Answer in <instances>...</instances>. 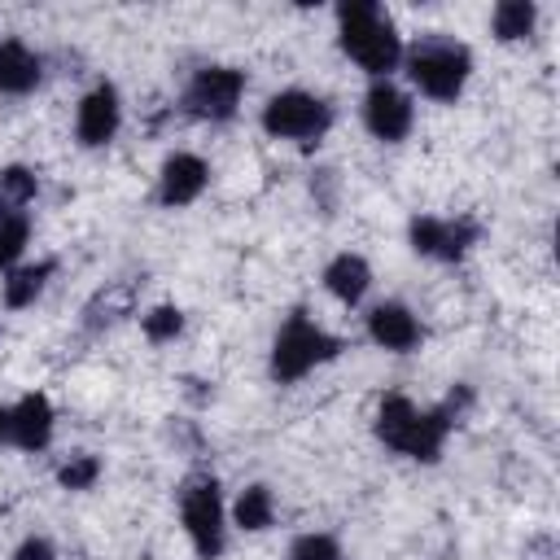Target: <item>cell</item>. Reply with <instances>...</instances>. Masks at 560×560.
I'll use <instances>...</instances> for the list:
<instances>
[{
    "label": "cell",
    "mask_w": 560,
    "mask_h": 560,
    "mask_svg": "<svg viewBox=\"0 0 560 560\" xmlns=\"http://www.w3.org/2000/svg\"><path fill=\"white\" fill-rule=\"evenodd\" d=\"M337 18H341V48H346L368 74H385V70L398 66L402 44H398L389 18H385L376 4H341Z\"/></svg>",
    "instance_id": "1"
},
{
    "label": "cell",
    "mask_w": 560,
    "mask_h": 560,
    "mask_svg": "<svg viewBox=\"0 0 560 560\" xmlns=\"http://www.w3.org/2000/svg\"><path fill=\"white\" fill-rule=\"evenodd\" d=\"M446 429H451V420L442 411H416L402 394H389L381 402V416H376L381 442L402 451V455H411V459H438Z\"/></svg>",
    "instance_id": "2"
},
{
    "label": "cell",
    "mask_w": 560,
    "mask_h": 560,
    "mask_svg": "<svg viewBox=\"0 0 560 560\" xmlns=\"http://www.w3.org/2000/svg\"><path fill=\"white\" fill-rule=\"evenodd\" d=\"M407 70H411V83L433 96V101H455L468 83V70H472V57L464 44L455 39H420L407 57Z\"/></svg>",
    "instance_id": "3"
},
{
    "label": "cell",
    "mask_w": 560,
    "mask_h": 560,
    "mask_svg": "<svg viewBox=\"0 0 560 560\" xmlns=\"http://www.w3.org/2000/svg\"><path fill=\"white\" fill-rule=\"evenodd\" d=\"M337 350H341L337 337H328L319 324H311V319L298 311V315H289V324H284L280 337H276L271 372H276V381H298V376H306L311 368H319L324 359H332Z\"/></svg>",
    "instance_id": "4"
},
{
    "label": "cell",
    "mask_w": 560,
    "mask_h": 560,
    "mask_svg": "<svg viewBox=\"0 0 560 560\" xmlns=\"http://www.w3.org/2000/svg\"><path fill=\"white\" fill-rule=\"evenodd\" d=\"M328 122H332V109L319 101V96H311V92H276L267 105H262V127L271 131V136H280V140H298V144H311V140H319L324 131H328Z\"/></svg>",
    "instance_id": "5"
},
{
    "label": "cell",
    "mask_w": 560,
    "mask_h": 560,
    "mask_svg": "<svg viewBox=\"0 0 560 560\" xmlns=\"http://www.w3.org/2000/svg\"><path fill=\"white\" fill-rule=\"evenodd\" d=\"M179 512H184V529H188L197 556L201 560L219 556L223 551V499H219V486L214 481H192L184 490Z\"/></svg>",
    "instance_id": "6"
},
{
    "label": "cell",
    "mask_w": 560,
    "mask_h": 560,
    "mask_svg": "<svg viewBox=\"0 0 560 560\" xmlns=\"http://www.w3.org/2000/svg\"><path fill=\"white\" fill-rule=\"evenodd\" d=\"M241 92H245V74H241V70L206 66V70H197V79L188 83V109L201 114V118H232Z\"/></svg>",
    "instance_id": "7"
},
{
    "label": "cell",
    "mask_w": 560,
    "mask_h": 560,
    "mask_svg": "<svg viewBox=\"0 0 560 560\" xmlns=\"http://www.w3.org/2000/svg\"><path fill=\"white\" fill-rule=\"evenodd\" d=\"M411 101L394 88V83H372V92H368V101H363V122H368V131L372 136H381V140H402L407 131H411Z\"/></svg>",
    "instance_id": "8"
},
{
    "label": "cell",
    "mask_w": 560,
    "mask_h": 560,
    "mask_svg": "<svg viewBox=\"0 0 560 560\" xmlns=\"http://www.w3.org/2000/svg\"><path fill=\"white\" fill-rule=\"evenodd\" d=\"M118 118H122V109H118V92H114L109 83H101V88H92V92L79 101L74 131H79V140H83V144H92V149H96V144L114 140Z\"/></svg>",
    "instance_id": "9"
},
{
    "label": "cell",
    "mask_w": 560,
    "mask_h": 560,
    "mask_svg": "<svg viewBox=\"0 0 560 560\" xmlns=\"http://www.w3.org/2000/svg\"><path fill=\"white\" fill-rule=\"evenodd\" d=\"M206 179H210V166H206L197 153H175V158H166V166H162V188H158V192H162L166 206H188V201L201 197Z\"/></svg>",
    "instance_id": "10"
},
{
    "label": "cell",
    "mask_w": 560,
    "mask_h": 560,
    "mask_svg": "<svg viewBox=\"0 0 560 560\" xmlns=\"http://www.w3.org/2000/svg\"><path fill=\"white\" fill-rule=\"evenodd\" d=\"M472 241V223H451V219H416L411 223V245L420 254H433V258H459Z\"/></svg>",
    "instance_id": "11"
},
{
    "label": "cell",
    "mask_w": 560,
    "mask_h": 560,
    "mask_svg": "<svg viewBox=\"0 0 560 560\" xmlns=\"http://www.w3.org/2000/svg\"><path fill=\"white\" fill-rule=\"evenodd\" d=\"M9 438H13L22 451L48 446V438H52V407H48L44 394H26V398L9 411Z\"/></svg>",
    "instance_id": "12"
},
{
    "label": "cell",
    "mask_w": 560,
    "mask_h": 560,
    "mask_svg": "<svg viewBox=\"0 0 560 560\" xmlns=\"http://www.w3.org/2000/svg\"><path fill=\"white\" fill-rule=\"evenodd\" d=\"M368 332H372V341L385 346V350H411V346L420 341L416 315H411L407 306H398V302H381V306L368 315Z\"/></svg>",
    "instance_id": "13"
},
{
    "label": "cell",
    "mask_w": 560,
    "mask_h": 560,
    "mask_svg": "<svg viewBox=\"0 0 560 560\" xmlns=\"http://www.w3.org/2000/svg\"><path fill=\"white\" fill-rule=\"evenodd\" d=\"M39 83V57L22 39H0V92H31Z\"/></svg>",
    "instance_id": "14"
},
{
    "label": "cell",
    "mask_w": 560,
    "mask_h": 560,
    "mask_svg": "<svg viewBox=\"0 0 560 560\" xmlns=\"http://www.w3.org/2000/svg\"><path fill=\"white\" fill-rule=\"evenodd\" d=\"M324 284H328V293L337 298V302H359L363 293H368V284H372V271H368V262L359 258V254H337L332 262H328V271H324Z\"/></svg>",
    "instance_id": "15"
},
{
    "label": "cell",
    "mask_w": 560,
    "mask_h": 560,
    "mask_svg": "<svg viewBox=\"0 0 560 560\" xmlns=\"http://www.w3.org/2000/svg\"><path fill=\"white\" fill-rule=\"evenodd\" d=\"M48 276H52V262H35V267H18V271H13L9 280H4V302H9V306H26V302H35Z\"/></svg>",
    "instance_id": "16"
},
{
    "label": "cell",
    "mask_w": 560,
    "mask_h": 560,
    "mask_svg": "<svg viewBox=\"0 0 560 560\" xmlns=\"http://www.w3.org/2000/svg\"><path fill=\"white\" fill-rule=\"evenodd\" d=\"M271 516H276V503H271V490L267 486H249L236 499V525L241 529H267Z\"/></svg>",
    "instance_id": "17"
},
{
    "label": "cell",
    "mask_w": 560,
    "mask_h": 560,
    "mask_svg": "<svg viewBox=\"0 0 560 560\" xmlns=\"http://www.w3.org/2000/svg\"><path fill=\"white\" fill-rule=\"evenodd\" d=\"M31 197H35V175L26 166L0 171V214H18Z\"/></svg>",
    "instance_id": "18"
},
{
    "label": "cell",
    "mask_w": 560,
    "mask_h": 560,
    "mask_svg": "<svg viewBox=\"0 0 560 560\" xmlns=\"http://www.w3.org/2000/svg\"><path fill=\"white\" fill-rule=\"evenodd\" d=\"M529 26H534V4H525V0H503V4L494 9V35H499V39H521V35H529Z\"/></svg>",
    "instance_id": "19"
},
{
    "label": "cell",
    "mask_w": 560,
    "mask_h": 560,
    "mask_svg": "<svg viewBox=\"0 0 560 560\" xmlns=\"http://www.w3.org/2000/svg\"><path fill=\"white\" fill-rule=\"evenodd\" d=\"M26 245V219L22 214H0V271L22 254Z\"/></svg>",
    "instance_id": "20"
},
{
    "label": "cell",
    "mask_w": 560,
    "mask_h": 560,
    "mask_svg": "<svg viewBox=\"0 0 560 560\" xmlns=\"http://www.w3.org/2000/svg\"><path fill=\"white\" fill-rule=\"evenodd\" d=\"M96 472H101V459L96 455H74L70 464H61V486L66 490H88L92 481H96Z\"/></svg>",
    "instance_id": "21"
},
{
    "label": "cell",
    "mask_w": 560,
    "mask_h": 560,
    "mask_svg": "<svg viewBox=\"0 0 560 560\" xmlns=\"http://www.w3.org/2000/svg\"><path fill=\"white\" fill-rule=\"evenodd\" d=\"M179 328H184V315H179L175 306H158V311L144 315V332H149V341H171Z\"/></svg>",
    "instance_id": "22"
},
{
    "label": "cell",
    "mask_w": 560,
    "mask_h": 560,
    "mask_svg": "<svg viewBox=\"0 0 560 560\" xmlns=\"http://www.w3.org/2000/svg\"><path fill=\"white\" fill-rule=\"evenodd\" d=\"M289 560H337V542L328 534H302L289 551Z\"/></svg>",
    "instance_id": "23"
},
{
    "label": "cell",
    "mask_w": 560,
    "mask_h": 560,
    "mask_svg": "<svg viewBox=\"0 0 560 560\" xmlns=\"http://www.w3.org/2000/svg\"><path fill=\"white\" fill-rule=\"evenodd\" d=\"M13 560H52V547L44 542V538H26L22 547H18V556Z\"/></svg>",
    "instance_id": "24"
},
{
    "label": "cell",
    "mask_w": 560,
    "mask_h": 560,
    "mask_svg": "<svg viewBox=\"0 0 560 560\" xmlns=\"http://www.w3.org/2000/svg\"><path fill=\"white\" fill-rule=\"evenodd\" d=\"M0 438H9V411L0 407Z\"/></svg>",
    "instance_id": "25"
}]
</instances>
